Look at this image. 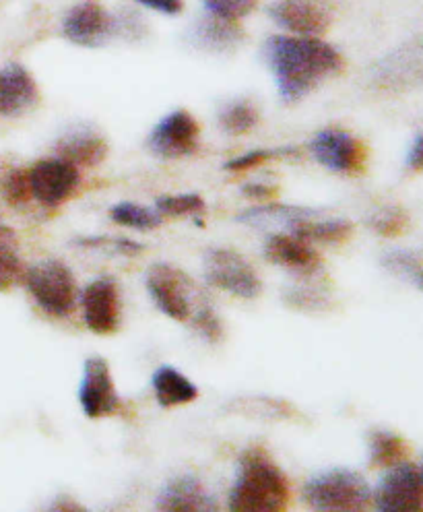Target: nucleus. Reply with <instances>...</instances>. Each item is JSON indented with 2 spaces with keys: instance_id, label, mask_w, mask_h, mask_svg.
Wrapping results in <instances>:
<instances>
[{
  "instance_id": "1",
  "label": "nucleus",
  "mask_w": 423,
  "mask_h": 512,
  "mask_svg": "<svg viewBox=\"0 0 423 512\" xmlns=\"http://www.w3.org/2000/svg\"><path fill=\"white\" fill-rule=\"evenodd\" d=\"M265 60L281 100L296 104L318 85L343 71V56L320 38L273 36L265 42Z\"/></svg>"
},
{
  "instance_id": "2",
  "label": "nucleus",
  "mask_w": 423,
  "mask_h": 512,
  "mask_svg": "<svg viewBox=\"0 0 423 512\" xmlns=\"http://www.w3.org/2000/svg\"><path fill=\"white\" fill-rule=\"evenodd\" d=\"M291 498L289 482L281 467L260 446H250L240 455L236 479L227 506L234 512H279Z\"/></svg>"
},
{
  "instance_id": "3",
  "label": "nucleus",
  "mask_w": 423,
  "mask_h": 512,
  "mask_svg": "<svg viewBox=\"0 0 423 512\" xmlns=\"http://www.w3.org/2000/svg\"><path fill=\"white\" fill-rule=\"evenodd\" d=\"M304 500L312 510L320 512H357L368 508L372 490L360 473L329 469L308 479Z\"/></svg>"
},
{
  "instance_id": "4",
  "label": "nucleus",
  "mask_w": 423,
  "mask_h": 512,
  "mask_svg": "<svg viewBox=\"0 0 423 512\" xmlns=\"http://www.w3.org/2000/svg\"><path fill=\"white\" fill-rule=\"evenodd\" d=\"M25 287L36 304L54 318H67L79 302V287L73 271L58 259H44L25 273Z\"/></svg>"
},
{
  "instance_id": "5",
  "label": "nucleus",
  "mask_w": 423,
  "mask_h": 512,
  "mask_svg": "<svg viewBox=\"0 0 423 512\" xmlns=\"http://www.w3.org/2000/svg\"><path fill=\"white\" fill-rule=\"evenodd\" d=\"M145 285L155 306L176 323H190L207 298L180 269L170 263H155L145 275Z\"/></svg>"
},
{
  "instance_id": "6",
  "label": "nucleus",
  "mask_w": 423,
  "mask_h": 512,
  "mask_svg": "<svg viewBox=\"0 0 423 512\" xmlns=\"http://www.w3.org/2000/svg\"><path fill=\"white\" fill-rule=\"evenodd\" d=\"M205 279L217 290L242 300H254L263 292L254 267L232 248H211L205 254Z\"/></svg>"
},
{
  "instance_id": "7",
  "label": "nucleus",
  "mask_w": 423,
  "mask_h": 512,
  "mask_svg": "<svg viewBox=\"0 0 423 512\" xmlns=\"http://www.w3.org/2000/svg\"><path fill=\"white\" fill-rule=\"evenodd\" d=\"M310 151L316 162L333 174L357 176L366 168L368 151L360 139L343 128H324L310 141Z\"/></svg>"
},
{
  "instance_id": "8",
  "label": "nucleus",
  "mask_w": 423,
  "mask_h": 512,
  "mask_svg": "<svg viewBox=\"0 0 423 512\" xmlns=\"http://www.w3.org/2000/svg\"><path fill=\"white\" fill-rule=\"evenodd\" d=\"M31 199L44 207H58L67 203L79 188V168L62 157L40 159L27 170Z\"/></svg>"
},
{
  "instance_id": "9",
  "label": "nucleus",
  "mask_w": 423,
  "mask_h": 512,
  "mask_svg": "<svg viewBox=\"0 0 423 512\" xmlns=\"http://www.w3.org/2000/svg\"><path fill=\"white\" fill-rule=\"evenodd\" d=\"M79 405L89 420L110 418L122 409L110 364L100 356L85 360L79 384Z\"/></svg>"
},
{
  "instance_id": "10",
  "label": "nucleus",
  "mask_w": 423,
  "mask_h": 512,
  "mask_svg": "<svg viewBox=\"0 0 423 512\" xmlns=\"http://www.w3.org/2000/svg\"><path fill=\"white\" fill-rule=\"evenodd\" d=\"M201 126L190 112L174 110L161 118L149 135V149L161 159L188 157L199 147Z\"/></svg>"
},
{
  "instance_id": "11",
  "label": "nucleus",
  "mask_w": 423,
  "mask_h": 512,
  "mask_svg": "<svg viewBox=\"0 0 423 512\" xmlns=\"http://www.w3.org/2000/svg\"><path fill=\"white\" fill-rule=\"evenodd\" d=\"M374 504L382 512H415L423 508V479L409 463L388 467L374 492Z\"/></svg>"
},
{
  "instance_id": "12",
  "label": "nucleus",
  "mask_w": 423,
  "mask_h": 512,
  "mask_svg": "<svg viewBox=\"0 0 423 512\" xmlns=\"http://www.w3.org/2000/svg\"><path fill=\"white\" fill-rule=\"evenodd\" d=\"M118 31V19L95 0L75 5L62 21V34L69 42L83 48L106 44Z\"/></svg>"
},
{
  "instance_id": "13",
  "label": "nucleus",
  "mask_w": 423,
  "mask_h": 512,
  "mask_svg": "<svg viewBox=\"0 0 423 512\" xmlns=\"http://www.w3.org/2000/svg\"><path fill=\"white\" fill-rule=\"evenodd\" d=\"M81 306L83 320L91 333L114 335L120 329L122 302L118 285L112 277H97L91 281L81 294Z\"/></svg>"
},
{
  "instance_id": "14",
  "label": "nucleus",
  "mask_w": 423,
  "mask_h": 512,
  "mask_svg": "<svg viewBox=\"0 0 423 512\" xmlns=\"http://www.w3.org/2000/svg\"><path fill=\"white\" fill-rule=\"evenodd\" d=\"M40 102V89L31 73L17 62L0 69V116L19 118Z\"/></svg>"
},
{
  "instance_id": "15",
  "label": "nucleus",
  "mask_w": 423,
  "mask_h": 512,
  "mask_svg": "<svg viewBox=\"0 0 423 512\" xmlns=\"http://www.w3.org/2000/svg\"><path fill=\"white\" fill-rule=\"evenodd\" d=\"M269 15L291 36L318 38L329 29V13L314 0H277Z\"/></svg>"
},
{
  "instance_id": "16",
  "label": "nucleus",
  "mask_w": 423,
  "mask_h": 512,
  "mask_svg": "<svg viewBox=\"0 0 423 512\" xmlns=\"http://www.w3.org/2000/svg\"><path fill=\"white\" fill-rule=\"evenodd\" d=\"M157 510L168 512H211L217 510V500L207 492L197 475H176L161 488L157 500Z\"/></svg>"
},
{
  "instance_id": "17",
  "label": "nucleus",
  "mask_w": 423,
  "mask_h": 512,
  "mask_svg": "<svg viewBox=\"0 0 423 512\" xmlns=\"http://www.w3.org/2000/svg\"><path fill=\"white\" fill-rule=\"evenodd\" d=\"M265 259L289 273L314 275L322 269L320 254L294 234H275L265 244Z\"/></svg>"
},
{
  "instance_id": "18",
  "label": "nucleus",
  "mask_w": 423,
  "mask_h": 512,
  "mask_svg": "<svg viewBox=\"0 0 423 512\" xmlns=\"http://www.w3.org/2000/svg\"><path fill=\"white\" fill-rule=\"evenodd\" d=\"M56 153L77 168H93L106 159L108 143L93 128L79 126L58 139Z\"/></svg>"
},
{
  "instance_id": "19",
  "label": "nucleus",
  "mask_w": 423,
  "mask_h": 512,
  "mask_svg": "<svg viewBox=\"0 0 423 512\" xmlns=\"http://www.w3.org/2000/svg\"><path fill=\"white\" fill-rule=\"evenodd\" d=\"M153 393L159 403V407L172 409L180 405H188L199 397L197 384L188 380L178 368L174 366H161L155 370L153 378Z\"/></svg>"
},
{
  "instance_id": "20",
  "label": "nucleus",
  "mask_w": 423,
  "mask_h": 512,
  "mask_svg": "<svg viewBox=\"0 0 423 512\" xmlns=\"http://www.w3.org/2000/svg\"><path fill=\"white\" fill-rule=\"evenodd\" d=\"M23 273L19 238L11 228L0 226V292L11 290Z\"/></svg>"
},
{
  "instance_id": "21",
  "label": "nucleus",
  "mask_w": 423,
  "mask_h": 512,
  "mask_svg": "<svg viewBox=\"0 0 423 512\" xmlns=\"http://www.w3.org/2000/svg\"><path fill=\"white\" fill-rule=\"evenodd\" d=\"M197 38L211 50H227L240 42L242 29L238 27V21H227L211 15L197 25Z\"/></svg>"
},
{
  "instance_id": "22",
  "label": "nucleus",
  "mask_w": 423,
  "mask_h": 512,
  "mask_svg": "<svg viewBox=\"0 0 423 512\" xmlns=\"http://www.w3.org/2000/svg\"><path fill=\"white\" fill-rule=\"evenodd\" d=\"M217 120H219V126L223 133L238 137V135H246L252 131V128H256L260 114L252 102L234 100L219 110Z\"/></svg>"
},
{
  "instance_id": "23",
  "label": "nucleus",
  "mask_w": 423,
  "mask_h": 512,
  "mask_svg": "<svg viewBox=\"0 0 423 512\" xmlns=\"http://www.w3.org/2000/svg\"><path fill=\"white\" fill-rule=\"evenodd\" d=\"M407 455V444L401 436L388 430H374L370 434V463L388 469L401 463Z\"/></svg>"
},
{
  "instance_id": "24",
  "label": "nucleus",
  "mask_w": 423,
  "mask_h": 512,
  "mask_svg": "<svg viewBox=\"0 0 423 512\" xmlns=\"http://www.w3.org/2000/svg\"><path fill=\"white\" fill-rule=\"evenodd\" d=\"M110 217L118 226L139 230V232H151L161 226V215L157 209L139 205V203H116L110 207Z\"/></svg>"
},
{
  "instance_id": "25",
  "label": "nucleus",
  "mask_w": 423,
  "mask_h": 512,
  "mask_svg": "<svg viewBox=\"0 0 423 512\" xmlns=\"http://www.w3.org/2000/svg\"><path fill=\"white\" fill-rule=\"evenodd\" d=\"M155 209L159 215L168 217H192L203 226L201 215L205 213V201L197 192H182V195H161L155 201Z\"/></svg>"
},
{
  "instance_id": "26",
  "label": "nucleus",
  "mask_w": 423,
  "mask_h": 512,
  "mask_svg": "<svg viewBox=\"0 0 423 512\" xmlns=\"http://www.w3.org/2000/svg\"><path fill=\"white\" fill-rule=\"evenodd\" d=\"M0 195L11 207H23L31 199L27 170L11 168L0 178Z\"/></svg>"
},
{
  "instance_id": "27",
  "label": "nucleus",
  "mask_w": 423,
  "mask_h": 512,
  "mask_svg": "<svg viewBox=\"0 0 423 512\" xmlns=\"http://www.w3.org/2000/svg\"><path fill=\"white\" fill-rule=\"evenodd\" d=\"M296 149L294 147H279V149H254V151H248L244 155H238L234 159H230V162L225 164V170L230 172H246V170H252L256 166H263L267 162H271V159H279V157H285V155H294Z\"/></svg>"
},
{
  "instance_id": "28",
  "label": "nucleus",
  "mask_w": 423,
  "mask_h": 512,
  "mask_svg": "<svg viewBox=\"0 0 423 512\" xmlns=\"http://www.w3.org/2000/svg\"><path fill=\"white\" fill-rule=\"evenodd\" d=\"M209 15L227 19V21H240L256 9V0H203Z\"/></svg>"
},
{
  "instance_id": "29",
  "label": "nucleus",
  "mask_w": 423,
  "mask_h": 512,
  "mask_svg": "<svg viewBox=\"0 0 423 512\" xmlns=\"http://www.w3.org/2000/svg\"><path fill=\"white\" fill-rule=\"evenodd\" d=\"M188 325L207 341H219L223 337V325L209 302H205L197 312H194Z\"/></svg>"
},
{
  "instance_id": "30",
  "label": "nucleus",
  "mask_w": 423,
  "mask_h": 512,
  "mask_svg": "<svg viewBox=\"0 0 423 512\" xmlns=\"http://www.w3.org/2000/svg\"><path fill=\"white\" fill-rule=\"evenodd\" d=\"M77 246L106 248V250H112V252L124 254V256H135V254L143 252L141 244H137L135 240H128V238H79Z\"/></svg>"
},
{
  "instance_id": "31",
  "label": "nucleus",
  "mask_w": 423,
  "mask_h": 512,
  "mask_svg": "<svg viewBox=\"0 0 423 512\" xmlns=\"http://www.w3.org/2000/svg\"><path fill=\"white\" fill-rule=\"evenodd\" d=\"M370 226L382 236H397L405 230L407 219H405L403 211H399V209H382L380 213H376L372 217Z\"/></svg>"
},
{
  "instance_id": "32",
  "label": "nucleus",
  "mask_w": 423,
  "mask_h": 512,
  "mask_svg": "<svg viewBox=\"0 0 423 512\" xmlns=\"http://www.w3.org/2000/svg\"><path fill=\"white\" fill-rule=\"evenodd\" d=\"M289 304L294 306H304V308H316V306H324L327 304V298L322 294H318L316 290H291V298Z\"/></svg>"
},
{
  "instance_id": "33",
  "label": "nucleus",
  "mask_w": 423,
  "mask_h": 512,
  "mask_svg": "<svg viewBox=\"0 0 423 512\" xmlns=\"http://www.w3.org/2000/svg\"><path fill=\"white\" fill-rule=\"evenodd\" d=\"M137 3L164 15H178L184 9L182 0H137Z\"/></svg>"
},
{
  "instance_id": "34",
  "label": "nucleus",
  "mask_w": 423,
  "mask_h": 512,
  "mask_svg": "<svg viewBox=\"0 0 423 512\" xmlns=\"http://www.w3.org/2000/svg\"><path fill=\"white\" fill-rule=\"evenodd\" d=\"M407 164L411 170H423V135L415 139L411 151H409V157H407Z\"/></svg>"
},
{
  "instance_id": "35",
  "label": "nucleus",
  "mask_w": 423,
  "mask_h": 512,
  "mask_svg": "<svg viewBox=\"0 0 423 512\" xmlns=\"http://www.w3.org/2000/svg\"><path fill=\"white\" fill-rule=\"evenodd\" d=\"M242 192L246 197H252V199H267V197H273L275 190L265 184H248L242 188Z\"/></svg>"
},
{
  "instance_id": "36",
  "label": "nucleus",
  "mask_w": 423,
  "mask_h": 512,
  "mask_svg": "<svg viewBox=\"0 0 423 512\" xmlns=\"http://www.w3.org/2000/svg\"><path fill=\"white\" fill-rule=\"evenodd\" d=\"M48 510H73V512H77V510H83V506H79L75 500H71L69 496H58L54 502H52V506H48Z\"/></svg>"
},
{
  "instance_id": "37",
  "label": "nucleus",
  "mask_w": 423,
  "mask_h": 512,
  "mask_svg": "<svg viewBox=\"0 0 423 512\" xmlns=\"http://www.w3.org/2000/svg\"><path fill=\"white\" fill-rule=\"evenodd\" d=\"M395 263L401 267V269H405V271H409L411 275H415V279L421 283V287H423V271L421 269H417L413 263H409L407 259H401V256H395Z\"/></svg>"
},
{
  "instance_id": "38",
  "label": "nucleus",
  "mask_w": 423,
  "mask_h": 512,
  "mask_svg": "<svg viewBox=\"0 0 423 512\" xmlns=\"http://www.w3.org/2000/svg\"><path fill=\"white\" fill-rule=\"evenodd\" d=\"M421 479H423V471H421Z\"/></svg>"
}]
</instances>
